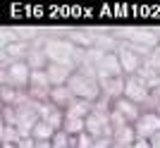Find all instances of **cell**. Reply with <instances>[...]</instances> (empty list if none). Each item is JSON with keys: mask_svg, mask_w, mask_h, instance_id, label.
Here are the masks:
<instances>
[{"mask_svg": "<svg viewBox=\"0 0 160 148\" xmlns=\"http://www.w3.org/2000/svg\"><path fill=\"white\" fill-rule=\"evenodd\" d=\"M69 41H72L77 48H93L96 46V36L91 34V31H72L69 34Z\"/></svg>", "mask_w": 160, "mask_h": 148, "instance_id": "cell-17", "label": "cell"}, {"mask_svg": "<svg viewBox=\"0 0 160 148\" xmlns=\"http://www.w3.org/2000/svg\"><path fill=\"white\" fill-rule=\"evenodd\" d=\"M67 86L72 88L74 98H81V101H88V103H96L100 98V81L81 72H74L72 79L67 81Z\"/></svg>", "mask_w": 160, "mask_h": 148, "instance_id": "cell-1", "label": "cell"}, {"mask_svg": "<svg viewBox=\"0 0 160 148\" xmlns=\"http://www.w3.org/2000/svg\"><path fill=\"white\" fill-rule=\"evenodd\" d=\"M93 148H115V143H112V139H96Z\"/></svg>", "mask_w": 160, "mask_h": 148, "instance_id": "cell-24", "label": "cell"}, {"mask_svg": "<svg viewBox=\"0 0 160 148\" xmlns=\"http://www.w3.org/2000/svg\"><path fill=\"white\" fill-rule=\"evenodd\" d=\"M2 124L17 127V108L14 105H2Z\"/></svg>", "mask_w": 160, "mask_h": 148, "instance_id": "cell-22", "label": "cell"}, {"mask_svg": "<svg viewBox=\"0 0 160 148\" xmlns=\"http://www.w3.org/2000/svg\"><path fill=\"white\" fill-rule=\"evenodd\" d=\"M29 79H31V67L24 60L10 62V65L2 67V86L17 88V91H27Z\"/></svg>", "mask_w": 160, "mask_h": 148, "instance_id": "cell-2", "label": "cell"}, {"mask_svg": "<svg viewBox=\"0 0 160 148\" xmlns=\"http://www.w3.org/2000/svg\"><path fill=\"white\" fill-rule=\"evenodd\" d=\"M29 88H38V91H50V88H53V84H50V79H48L46 69H41V72H31Z\"/></svg>", "mask_w": 160, "mask_h": 148, "instance_id": "cell-18", "label": "cell"}, {"mask_svg": "<svg viewBox=\"0 0 160 148\" xmlns=\"http://www.w3.org/2000/svg\"><path fill=\"white\" fill-rule=\"evenodd\" d=\"M158 50H160V46H158Z\"/></svg>", "mask_w": 160, "mask_h": 148, "instance_id": "cell-31", "label": "cell"}, {"mask_svg": "<svg viewBox=\"0 0 160 148\" xmlns=\"http://www.w3.org/2000/svg\"><path fill=\"white\" fill-rule=\"evenodd\" d=\"M112 112H117L122 117V120L127 122V124H134V122L141 117V112H143V108L141 105H136L134 101H129V98H117V101L112 103Z\"/></svg>", "mask_w": 160, "mask_h": 148, "instance_id": "cell-6", "label": "cell"}, {"mask_svg": "<svg viewBox=\"0 0 160 148\" xmlns=\"http://www.w3.org/2000/svg\"><path fill=\"white\" fill-rule=\"evenodd\" d=\"M91 112H93V103L81 101V98H77V101L65 110V115H69V117H79V120H86Z\"/></svg>", "mask_w": 160, "mask_h": 148, "instance_id": "cell-14", "label": "cell"}, {"mask_svg": "<svg viewBox=\"0 0 160 148\" xmlns=\"http://www.w3.org/2000/svg\"><path fill=\"white\" fill-rule=\"evenodd\" d=\"M38 115H41V120L48 122L50 127H55L58 131H60L62 124H65V110H60L50 101H48V103H38Z\"/></svg>", "mask_w": 160, "mask_h": 148, "instance_id": "cell-8", "label": "cell"}, {"mask_svg": "<svg viewBox=\"0 0 160 148\" xmlns=\"http://www.w3.org/2000/svg\"><path fill=\"white\" fill-rule=\"evenodd\" d=\"M117 57H120V65H122L124 76H134V74H139V69L143 67V55H139L136 50H132L127 43H122V46H120Z\"/></svg>", "mask_w": 160, "mask_h": 148, "instance_id": "cell-5", "label": "cell"}, {"mask_svg": "<svg viewBox=\"0 0 160 148\" xmlns=\"http://www.w3.org/2000/svg\"><path fill=\"white\" fill-rule=\"evenodd\" d=\"M2 148H17V146H12V143H2Z\"/></svg>", "mask_w": 160, "mask_h": 148, "instance_id": "cell-29", "label": "cell"}, {"mask_svg": "<svg viewBox=\"0 0 160 148\" xmlns=\"http://www.w3.org/2000/svg\"><path fill=\"white\" fill-rule=\"evenodd\" d=\"M77 72V69L67 67V65H60V62H50L46 69L48 79H50V84L53 86H67V81L72 79V74Z\"/></svg>", "mask_w": 160, "mask_h": 148, "instance_id": "cell-11", "label": "cell"}, {"mask_svg": "<svg viewBox=\"0 0 160 148\" xmlns=\"http://www.w3.org/2000/svg\"><path fill=\"white\" fill-rule=\"evenodd\" d=\"M100 81V96H105L108 101H117L124 96V76H108V79H98Z\"/></svg>", "mask_w": 160, "mask_h": 148, "instance_id": "cell-10", "label": "cell"}, {"mask_svg": "<svg viewBox=\"0 0 160 148\" xmlns=\"http://www.w3.org/2000/svg\"><path fill=\"white\" fill-rule=\"evenodd\" d=\"M93 141H96L93 136L84 131V134L74 136V148H93Z\"/></svg>", "mask_w": 160, "mask_h": 148, "instance_id": "cell-23", "label": "cell"}, {"mask_svg": "<svg viewBox=\"0 0 160 148\" xmlns=\"http://www.w3.org/2000/svg\"><path fill=\"white\" fill-rule=\"evenodd\" d=\"M17 148H36V141H33L31 136H24V139L17 143Z\"/></svg>", "mask_w": 160, "mask_h": 148, "instance_id": "cell-25", "label": "cell"}, {"mask_svg": "<svg viewBox=\"0 0 160 148\" xmlns=\"http://www.w3.org/2000/svg\"><path fill=\"white\" fill-rule=\"evenodd\" d=\"M58 134V129L55 127H50L48 122H43L41 120L36 127H33V131H31V139L33 141H53V136Z\"/></svg>", "mask_w": 160, "mask_h": 148, "instance_id": "cell-15", "label": "cell"}, {"mask_svg": "<svg viewBox=\"0 0 160 148\" xmlns=\"http://www.w3.org/2000/svg\"><path fill=\"white\" fill-rule=\"evenodd\" d=\"M74 101H77V98H74L69 86H53V91H50V103H53V105H58L60 110H67Z\"/></svg>", "mask_w": 160, "mask_h": 148, "instance_id": "cell-13", "label": "cell"}, {"mask_svg": "<svg viewBox=\"0 0 160 148\" xmlns=\"http://www.w3.org/2000/svg\"><path fill=\"white\" fill-rule=\"evenodd\" d=\"M24 62H27L29 67H31V72H41V69H48L50 60H48L46 50H43V43H31V46H29L27 57H24Z\"/></svg>", "mask_w": 160, "mask_h": 148, "instance_id": "cell-9", "label": "cell"}, {"mask_svg": "<svg viewBox=\"0 0 160 148\" xmlns=\"http://www.w3.org/2000/svg\"><path fill=\"white\" fill-rule=\"evenodd\" d=\"M86 134H91L93 139H112V122H110V112H93L86 117Z\"/></svg>", "mask_w": 160, "mask_h": 148, "instance_id": "cell-3", "label": "cell"}, {"mask_svg": "<svg viewBox=\"0 0 160 148\" xmlns=\"http://www.w3.org/2000/svg\"><path fill=\"white\" fill-rule=\"evenodd\" d=\"M129 148H151V141H148V139H136Z\"/></svg>", "mask_w": 160, "mask_h": 148, "instance_id": "cell-26", "label": "cell"}, {"mask_svg": "<svg viewBox=\"0 0 160 148\" xmlns=\"http://www.w3.org/2000/svg\"><path fill=\"white\" fill-rule=\"evenodd\" d=\"M96 69H98V79H108V76H124L117 53H105V57L96 65Z\"/></svg>", "mask_w": 160, "mask_h": 148, "instance_id": "cell-7", "label": "cell"}, {"mask_svg": "<svg viewBox=\"0 0 160 148\" xmlns=\"http://www.w3.org/2000/svg\"><path fill=\"white\" fill-rule=\"evenodd\" d=\"M143 65H146V67H151L155 74H160V50H153V53H148L146 57H143Z\"/></svg>", "mask_w": 160, "mask_h": 148, "instance_id": "cell-21", "label": "cell"}, {"mask_svg": "<svg viewBox=\"0 0 160 148\" xmlns=\"http://www.w3.org/2000/svg\"><path fill=\"white\" fill-rule=\"evenodd\" d=\"M155 112H158V115H160V103H158V108H155Z\"/></svg>", "mask_w": 160, "mask_h": 148, "instance_id": "cell-30", "label": "cell"}, {"mask_svg": "<svg viewBox=\"0 0 160 148\" xmlns=\"http://www.w3.org/2000/svg\"><path fill=\"white\" fill-rule=\"evenodd\" d=\"M53 148H74V136H69L67 131H58L53 136Z\"/></svg>", "mask_w": 160, "mask_h": 148, "instance_id": "cell-20", "label": "cell"}, {"mask_svg": "<svg viewBox=\"0 0 160 148\" xmlns=\"http://www.w3.org/2000/svg\"><path fill=\"white\" fill-rule=\"evenodd\" d=\"M134 131H136V139H148V141H151V139L160 131V115L143 110L141 117L134 122Z\"/></svg>", "mask_w": 160, "mask_h": 148, "instance_id": "cell-4", "label": "cell"}, {"mask_svg": "<svg viewBox=\"0 0 160 148\" xmlns=\"http://www.w3.org/2000/svg\"><path fill=\"white\" fill-rule=\"evenodd\" d=\"M151 93H153V96H155V98H158V103H160V84H158V86H155V88H153V91H151Z\"/></svg>", "mask_w": 160, "mask_h": 148, "instance_id": "cell-28", "label": "cell"}, {"mask_svg": "<svg viewBox=\"0 0 160 148\" xmlns=\"http://www.w3.org/2000/svg\"><path fill=\"white\" fill-rule=\"evenodd\" d=\"M134 141H136L134 124H115L112 127V143L117 148H129Z\"/></svg>", "mask_w": 160, "mask_h": 148, "instance_id": "cell-12", "label": "cell"}, {"mask_svg": "<svg viewBox=\"0 0 160 148\" xmlns=\"http://www.w3.org/2000/svg\"><path fill=\"white\" fill-rule=\"evenodd\" d=\"M62 131H67L69 136H79V134H84V131H86V120H79V117H69V115H65Z\"/></svg>", "mask_w": 160, "mask_h": 148, "instance_id": "cell-16", "label": "cell"}, {"mask_svg": "<svg viewBox=\"0 0 160 148\" xmlns=\"http://www.w3.org/2000/svg\"><path fill=\"white\" fill-rule=\"evenodd\" d=\"M0 141H2V143H12V146H17V143L22 141L19 129L12 127V124H0Z\"/></svg>", "mask_w": 160, "mask_h": 148, "instance_id": "cell-19", "label": "cell"}, {"mask_svg": "<svg viewBox=\"0 0 160 148\" xmlns=\"http://www.w3.org/2000/svg\"><path fill=\"white\" fill-rule=\"evenodd\" d=\"M151 148H160V131L153 136V139H151Z\"/></svg>", "mask_w": 160, "mask_h": 148, "instance_id": "cell-27", "label": "cell"}]
</instances>
